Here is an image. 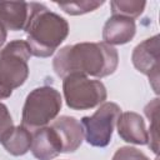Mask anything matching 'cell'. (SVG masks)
<instances>
[{
    "instance_id": "3957f363",
    "label": "cell",
    "mask_w": 160,
    "mask_h": 160,
    "mask_svg": "<svg viewBox=\"0 0 160 160\" xmlns=\"http://www.w3.org/2000/svg\"><path fill=\"white\" fill-rule=\"evenodd\" d=\"M30 56L25 40H12L0 49V100L10 98L12 90L24 85L29 76Z\"/></svg>"
},
{
    "instance_id": "5b68a950",
    "label": "cell",
    "mask_w": 160,
    "mask_h": 160,
    "mask_svg": "<svg viewBox=\"0 0 160 160\" xmlns=\"http://www.w3.org/2000/svg\"><path fill=\"white\" fill-rule=\"evenodd\" d=\"M62 91L68 108L89 110L105 102L108 92L100 80L89 79L81 74H70L62 79Z\"/></svg>"
},
{
    "instance_id": "ba28073f",
    "label": "cell",
    "mask_w": 160,
    "mask_h": 160,
    "mask_svg": "<svg viewBox=\"0 0 160 160\" xmlns=\"http://www.w3.org/2000/svg\"><path fill=\"white\" fill-rule=\"evenodd\" d=\"M58 134L61 142V152L76 151L84 140V129L81 122L74 116L62 115L50 125Z\"/></svg>"
},
{
    "instance_id": "6da1fadb",
    "label": "cell",
    "mask_w": 160,
    "mask_h": 160,
    "mask_svg": "<svg viewBox=\"0 0 160 160\" xmlns=\"http://www.w3.org/2000/svg\"><path fill=\"white\" fill-rule=\"evenodd\" d=\"M119 55L114 46L101 42H79L61 48L52 60L54 71L59 78L70 74L105 78L115 72Z\"/></svg>"
},
{
    "instance_id": "4fadbf2b",
    "label": "cell",
    "mask_w": 160,
    "mask_h": 160,
    "mask_svg": "<svg viewBox=\"0 0 160 160\" xmlns=\"http://www.w3.org/2000/svg\"><path fill=\"white\" fill-rule=\"evenodd\" d=\"M31 141H32V134L30 132V130H28L22 125H19V126H14L2 138L0 142L10 155L21 156L30 150Z\"/></svg>"
},
{
    "instance_id": "ac0fdd59",
    "label": "cell",
    "mask_w": 160,
    "mask_h": 160,
    "mask_svg": "<svg viewBox=\"0 0 160 160\" xmlns=\"http://www.w3.org/2000/svg\"><path fill=\"white\" fill-rule=\"evenodd\" d=\"M14 128V122H12V118L6 108L5 104L0 102V141L2 140V138Z\"/></svg>"
},
{
    "instance_id": "d6986e66",
    "label": "cell",
    "mask_w": 160,
    "mask_h": 160,
    "mask_svg": "<svg viewBox=\"0 0 160 160\" xmlns=\"http://www.w3.org/2000/svg\"><path fill=\"white\" fill-rule=\"evenodd\" d=\"M6 36H8V32H6V29L1 25L0 22V48L5 44V40H6Z\"/></svg>"
},
{
    "instance_id": "8992f818",
    "label": "cell",
    "mask_w": 160,
    "mask_h": 160,
    "mask_svg": "<svg viewBox=\"0 0 160 160\" xmlns=\"http://www.w3.org/2000/svg\"><path fill=\"white\" fill-rule=\"evenodd\" d=\"M120 114L121 109L118 104L106 101L102 102L91 116H84L80 122L86 142L95 148L108 146Z\"/></svg>"
},
{
    "instance_id": "7c38bea8",
    "label": "cell",
    "mask_w": 160,
    "mask_h": 160,
    "mask_svg": "<svg viewBox=\"0 0 160 160\" xmlns=\"http://www.w3.org/2000/svg\"><path fill=\"white\" fill-rule=\"evenodd\" d=\"M31 11V4L24 1H0V22L8 30H24Z\"/></svg>"
},
{
    "instance_id": "7a4b0ae2",
    "label": "cell",
    "mask_w": 160,
    "mask_h": 160,
    "mask_svg": "<svg viewBox=\"0 0 160 160\" xmlns=\"http://www.w3.org/2000/svg\"><path fill=\"white\" fill-rule=\"evenodd\" d=\"M31 11L24 29L30 52L38 58H49L69 35L68 21L40 2H30Z\"/></svg>"
},
{
    "instance_id": "30bf717a",
    "label": "cell",
    "mask_w": 160,
    "mask_h": 160,
    "mask_svg": "<svg viewBox=\"0 0 160 160\" xmlns=\"http://www.w3.org/2000/svg\"><path fill=\"white\" fill-rule=\"evenodd\" d=\"M136 32L135 20L122 16L111 15L102 29V40L108 45H122L132 40Z\"/></svg>"
},
{
    "instance_id": "9c48e42d",
    "label": "cell",
    "mask_w": 160,
    "mask_h": 160,
    "mask_svg": "<svg viewBox=\"0 0 160 160\" xmlns=\"http://www.w3.org/2000/svg\"><path fill=\"white\" fill-rule=\"evenodd\" d=\"M116 128L119 136L126 142L135 145H146L149 141L145 121L138 112H121L116 121Z\"/></svg>"
},
{
    "instance_id": "5bb4252c",
    "label": "cell",
    "mask_w": 160,
    "mask_h": 160,
    "mask_svg": "<svg viewBox=\"0 0 160 160\" xmlns=\"http://www.w3.org/2000/svg\"><path fill=\"white\" fill-rule=\"evenodd\" d=\"M111 14L112 15H122L130 19L139 18L145 6L146 1H138V0H114L110 2Z\"/></svg>"
},
{
    "instance_id": "8fae6325",
    "label": "cell",
    "mask_w": 160,
    "mask_h": 160,
    "mask_svg": "<svg viewBox=\"0 0 160 160\" xmlns=\"http://www.w3.org/2000/svg\"><path fill=\"white\" fill-rule=\"evenodd\" d=\"M30 150L38 160H52L61 152V142L51 126L36 129L32 134Z\"/></svg>"
},
{
    "instance_id": "9a60e30c",
    "label": "cell",
    "mask_w": 160,
    "mask_h": 160,
    "mask_svg": "<svg viewBox=\"0 0 160 160\" xmlns=\"http://www.w3.org/2000/svg\"><path fill=\"white\" fill-rule=\"evenodd\" d=\"M158 109H159V99L155 98L151 102H149L144 111H145V115L148 116V119L150 120V128H149V131H148V135H149V141H148V145L149 148L158 154L159 151V141H158Z\"/></svg>"
},
{
    "instance_id": "52a82bcc",
    "label": "cell",
    "mask_w": 160,
    "mask_h": 160,
    "mask_svg": "<svg viewBox=\"0 0 160 160\" xmlns=\"http://www.w3.org/2000/svg\"><path fill=\"white\" fill-rule=\"evenodd\" d=\"M159 35L145 39L135 46L131 54L132 65L138 71L149 78L150 84L156 94H159Z\"/></svg>"
},
{
    "instance_id": "277c9868",
    "label": "cell",
    "mask_w": 160,
    "mask_h": 160,
    "mask_svg": "<svg viewBox=\"0 0 160 160\" xmlns=\"http://www.w3.org/2000/svg\"><path fill=\"white\" fill-rule=\"evenodd\" d=\"M62 99L60 92L49 85L31 90L22 106L21 125L28 130H36L46 126L60 112Z\"/></svg>"
},
{
    "instance_id": "2e32d148",
    "label": "cell",
    "mask_w": 160,
    "mask_h": 160,
    "mask_svg": "<svg viewBox=\"0 0 160 160\" xmlns=\"http://www.w3.org/2000/svg\"><path fill=\"white\" fill-rule=\"evenodd\" d=\"M60 9H62L69 15H82L100 8L104 1L98 0H85V1H74V2H56Z\"/></svg>"
},
{
    "instance_id": "e0dca14e",
    "label": "cell",
    "mask_w": 160,
    "mask_h": 160,
    "mask_svg": "<svg viewBox=\"0 0 160 160\" xmlns=\"http://www.w3.org/2000/svg\"><path fill=\"white\" fill-rule=\"evenodd\" d=\"M111 160H150V159L136 148L121 146L115 151ZM155 160H158V158Z\"/></svg>"
}]
</instances>
